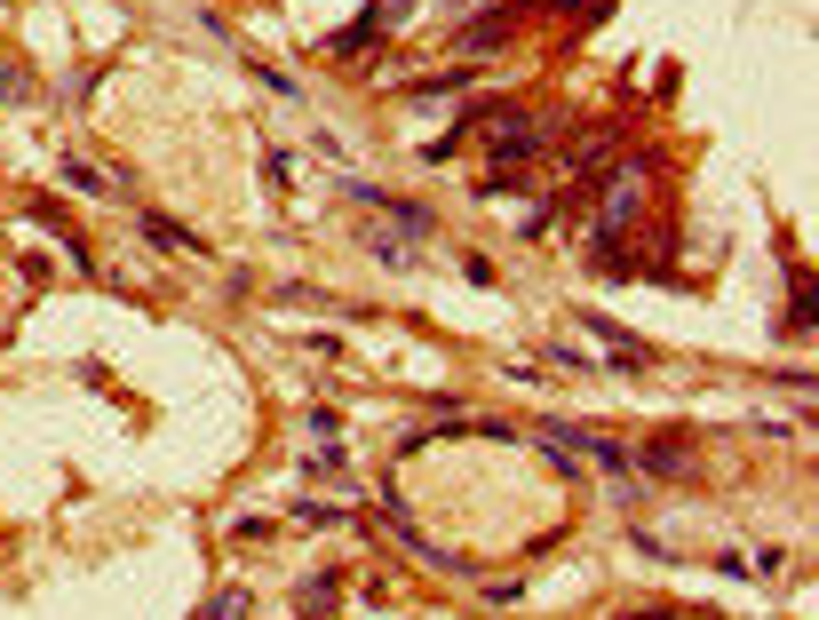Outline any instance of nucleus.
<instances>
[{"instance_id": "4468645a", "label": "nucleus", "mask_w": 819, "mask_h": 620, "mask_svg": "<svg viewBox=\"0 0 819 620\" xmlns=\"http://www.w3.org/2000/svg\"><path fill=\"white\" fill-rule=\"evenodd\" d=\"M247 73H255V80H263L270 96H287V103H302V88H295V80L279 73V64H263V56H247Z\"/></svg>"}, {"instance_id": "6e6552de", "label": "nucleus", "mask_w": 819, "mask_h": 620, "mask_svg": "<svg viewBox=\"0 0 819 620\" xmlns=\"http://www.w3.org/2000/svg\"><path fill=\"white\" fill-rule=\"evenodd\" d=\"M64 191H80V199H112L120 184H112L96 159H64Z\"/></svg>"}, {"instance_id": "39448f33", "label": "nucleus", "mask_w": 819, "mask_h": 620, "mask_svg": "<svg viewBox=\"0 0 819 620\" xmlns=\"http://www.w3.org/2000/svg\"><path fill=\"white\" fill-rule=\"evenodd\" d=\"M637 462L653 469V477H700V454H693L685 438H644V445H637Z\"/></svg>"}, {"instance_id": "20e7f679", "label": "nucleus", "mask_w": 819, "mask_h": 620, "mask_svg": "<svg viewBox=\"0 0 819 620\" xmlns=\"http://www.w3.org/2000/svg\"><path fill=\"white\" fill-rule=\"evenodd\" d=\"M621 152V120H605V128H573V144H565V167L573 176H597V167Z\"/></svg>"}, {"instance_id": "f3484780", "label": "nucleus", "mask_w": 819, "mask_h": 620, "mask_svg": "<svg viewBox=\"0 0 819 620\" xmlns=\"http://www.w3.org/2000/svg\"><path fill=\"white\" fill-rule=\"evenodd\" d=\"M302 469H319V477H334V469H351V454H343V445H319V454L302 462Z\"/></svg>"}, {"instance_id": "9b49d317", "label": "nucleus", "mask_w": 819, "mask_h": 620, "mask_svg": "<svg viewBox=\"0 0 819 620\" xmlns=\"http://www.w3.org/2000/svg\"><path fill=\"white\" fill-rule=\"evenodd\" d=\"M358 247H366L374 263H383V270H406V263H414V255H406V239H398V231H366Z\"/></svg>"}, {"instance_id": "a211bd4d", "label": "nucleus", "mask_w": 819, "mask_h": 620, "mask_svg": "<svg viewBox=\"0 0 819 620\" xmlns=\"http://www.w3.org/2000/svg\"><path fill=\"white\" fill-rule=\"evenodd\" d=\"M302 430H319V438H334V430H343V413H334V406H311V413H302Z\"/></svg>"}, {"instance_id": "f03ea898", "label": "nucleus", "mask_w": 819, "mask_h": 620, "mask_svg": "<svg viewBox=\"0 0 819 620\" xmlns=\"http://www.w3.org/2000/svg\"><path fill=\"white\" fill-rule=\"evenodd\" d=\"M374 215H383L398 239H430V231H438V207L414 199V191H374Z\"/></svg>"}, {"instance_id": "6ab92c4d", "label": "nucleus", "mask_w": 819, "mask_h": 620, "mask_svg": "<svg viewBox=\"0 0 819 620\" xmlns=\"http://www.w3.org/2000/svg\"><path fill=\"white\" fill-rule=\"evenodd\" d=\"M621 620H637V612H621Z\"/></svg>"}, {"instance_id": "1a4fd4ad", "label": "nucleus", "mask_w": 819, "mask_h": 620, "mask_svg": "<svg viewBox=\"0 0 819 620\" xmlns=\"http://www.w3.org/2000/svg\"><path fill=\"white\" fill-rule=\"evenodd\" d=\"M287 517L295 525H311V533H327V525H358L351 509H334V501H287Z\"/></svg>"}, {"instance_id": "f8f14e48", "label": "nucleus", "mask_w": 819, "mask_h": 620, "mask_svg": "<svg viewBox=\"0 0 819 620\" xmlns=\"http://www.w3.org/2000/svg\"><path fill=\"white\" fill-rule=\"evenodd\" d=\"M557 207H565V191H541V199L525 207V215H518V239H541V231L557 223Z\"/></svg>"}, {"instance_id": "2eb2a0df", "label": "nucleus", "mask_w": 819, "mask_h": 620, "mask_svg": "<svg viewBox=\"0 0 819 620\" xmlns=\"http://www.w3.org/2000/svg\"><path fill=\"white\" fill-rule=\"evenodd\" d=\"M16 96H32V73H24V64H9V56H0V103H16Z\"/></svg>"}, {"instance_id": "0eeeda50", "label": "nucleus", "mask_w": 819, "mask_h": 620, "mask_svg": "<svg viewBox=\"0 0 819 620\" xmlns=\"http://www.w3.org/2000/svg\"><path fill=\"white\" fill-rule=\"evenodd\" d=\"M366 41H383V9H366L358 24H343V32H327V56H334V64H351V56H358Z\"/></svg>"}, {"instance_id": "f257e3e1", "label": "nucleus", "mask_w": 819, "mask_h": 620, "mask_svg": "<svg viewBox=\"0 0 819 620\" xmlns=\"http://www.w3.org/2000/svg\"><path fill=\"white\" fill-rule=\"evenodd\" d=\"M518 32H525V9H486V16H469V24L454 32V56H462V64H486V56H501V48H518Z\"/></svg>"}, {"instance_id": "9d476101", "label": "nucleus", "mask_w": 819, "mask_h": 620, "mask_svg": "<svg viewBox=\"0 0 819 620\" xmlns=\"http://www.w3.org/2000/svg\"><path fill=\"white\" fill-rule=\"evenodd\" d=\"M334 597H343V573H334V565H327V573H311V580L295 589V605H302V612H327Z\"/></svg>"}, {"instance_id": "423d86ee", "label": "nucleus", "mask_w": 819, "mask_h": 620, "mask_svg": "<svg viewBox=\"0 0 819 620\" xmlns=\"http://www.w3.org/2000/svg\"><path fill=\"white\" fill-rule=\"evenodd\" d=\"M144 239H152V247H167V255H215V247H208V239H199L191 223L159 215V207H144Z\"/></svg>"}, {"instance_id": "dca6fc26", "label": "nucleus", "mask_w": 819, "mask_h": 620, "mask_svg": "<svg viewBox=\"0 0 819 620\" xmlns=\"http://www.w3.org/2000/svg\"><path fill=\"white\" fill-rule=\"evenodd\" d=\"M263 184L287 191V184H295V159H287V152H263Z\"/></svg>"}, {"instance_id": "7ed1b4c3", "label": "nucleus", "mask_w": 819, "mask_h": 620, "mask_svg": "<svg viewBox=\"0 0 819 620\" xmlns=\"http://www.w3.org/2000/svg\"><path fill=\"white\" fill-rule=\"evenodd\" d=\"M582 319H589V334L605 342V358H612V374H644V366H653V351H644V342H637L629 326H612L605 310H582Z\"/></svg>"}, {"instance_id": "ddd939ff", "label": "nucleus", "mask_w": 819, "mask_h": 620, "mask_svg": "<svg viewBox=\"0 0 819 620\" xmlns=\"http://www.w3.org/2000/svg\"><path fill=\"white\" fill-rule=\"evenodd\" d=\"M247 612H255V597H247V589H215L208 605H199V620H247Z\"/></svg>"}]
</instances>
